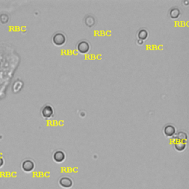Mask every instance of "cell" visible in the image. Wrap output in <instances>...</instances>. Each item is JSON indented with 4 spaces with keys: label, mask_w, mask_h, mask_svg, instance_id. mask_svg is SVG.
<instances>
[{
    "label": "cell",
    "mask_w": 189,
    "mask_h": 189,
    "mask_svg": "<svg viewBox=\"0 0 189 189\" xmlns=\"http://www.w3.org/2000/svg\"><path fill=\"white\" fill-rule=\"evenodd\" d=\"M53 42L57 46L63 45L66 42L65 35L62 34V33H57L53 37Z\"/></svg>",
    "instance_id": "1"
},
{
    "label": "cell",
    "mask_w": 189,
    "mask_h": 189,
    "mask_svg": "<svg viewBox=\"0 0 189 189\" xmlns=\"http://www.w3.org/2000/svg\"><path fill=\"white\" fill-rule=\"evenodd\" d=\"M3 165H4V160H3V158L0 157V168H1Z\"/></svg>",
    "instance_id": "12"
},
{
    "label": "cell",
    "mask_w": 189,
    "mask_h": 189,
    "mask_svg": "<svg viewBox=\"0 0 189 189\" xmlns=\"http://www.w3.org/2000/svg\"><path fill=\"white\" fill-rule=\"evenodd\" d=\"M175 147L176 150L179 151V152H181L183 151L184 149L186 147V142L181 141V140H178V141H176L175 144Z\"/></svg>",
    "instance_id": "8"
},
{
    "label": "cell",
    "mask_w": 189,
    "mask_h": 189,
    "mask_svg": "<svg viewBox=\"0 0 189 189\" xmlns=\"http://www.w3.org/2000/svg\"><path fill=\"white\" fill-rule=\"evenodd\" d=\"M163 132L167 137H172L176 132V129L174 126L172 125H167L166 127H165V128L163 129Z\"/></svg>",
    "instance_id": "7"
},
{
    "label": "cell",
    "mask_w": 189,
    "mask_h": 189,
    "mask_svg": "<svg viewBox=\"0 0 189 189\" xmlns=\"http://www.w3.org/2000/svg\"><path fill=\"white\" fill-rule=\"evenodd\" d=\"M77 48L81 53H86L90 49V44L86 41H81L78 44Z\"/></svg>",
    "instance_id": "3"
},
{
    "label": "cell",
    "mask_w": 189,
    "mask_h": 189,
    "mask_svg": "<svg viewBox=\"0 0 189 189\" xmlns=\"http://www.w3.org/2000/svg\"><path fill=\"white\" fill-rule=\"evenodd\" d=\"M65 154L62 151H56L53 154V160L57 162H61L65 160Z\"/></svg>",
    "instance_id": "6"
},
{
    "label": "cell",
    "mask_w": 189,
    "mask_h": 189,
    "mask_svg": "<svg viewBox=\"0 0 189 189\" xmlns=\"http://www.w3.org/2000/svg\"><path fill=\"white\" fill-rule=\"evenodd\" d=\"M138 37L140 40H144L148 37V32L146 30H140L138 32Z\"/></svg>",
    "instance_id": "10"
},
{
    "label": "cell",
    "mask_w": 189,
    "mask_h": 189,
    "mask_svg": "<svg viewBox=\"0 0 189 189\" xmlns=\"http://www.w3.org/2000/svg\"><path fill=\"white\" fill-rule=\"evenodd\" d=\"M54 110L50 105H45L41 109V115L45 118H50L53 115Z\"/></svg>",
    "instance_id": "2"
},
{
    "label": "cell",
    "mask_w": 189,
    "mask_h": 189,
    "mask_svg": "<svg viewBox=\"0 0 189 189\" xmlns=\"http://www.w3.org/2000/svg\"><path fill=\"white\" fill-rule=\"evenodd\" d=\"M59 185L64 188H69L72 186V180L68 177H61L59 180Z\"/></svg>",
    "instance_id": "5"
},
{
    "label": "cell",
    "mask_w": 189,
    "mask_h": 189,
    "mask_svg": "<svg viewBox=\"0 0 189 189\" xmlns=\"http://www.w3.org/2000/svg\"><path fill=\"white\" fill-rule=\"evenodd\" d=\"M180 14V11L178 8H172L170 11V16L173 19H176V18L179 17Z\"/></svg>",
    "instance_id": "9"
},
{
    "label": "cell",
    "mask_w": 189,
    "mask_h": 189,
    "mask_svg": "<svg viewBox=\"0 0 189 189\" xmlns=\"http://www.w3.org/2000/svg\"><path fill=\"white\" fill-rule=\"evenodd\" d=\"M138 41H139L138 44H143V41L140 40H140H138Z\"/></svg>",
    "instance_id": "13"
},
{
    "label": "cell",
    "mask_w": 189,
    "mask_h": 189,
    "mask_svg": "<svg viewBox=\"0 0 189 189\" xmlns=\"http://www.w3.org/2000/svg\"><path fill=\"white\" fill-rule=\"evenodd\" d=\"M177 138H178L179 140H181V141H184L183 139H185V140L187 139V135L185 133H184V132H180V133H178V135H177Z\"/></svg>",
    "instance_id": "11"
},
{
    "label": "cell",
    "mask_w": 189,
    "mask_h": 189,
    "mask_svg": "<svg viewBox=\"0 0 189 189\" xmlns=\"http://www.w3.org/2000/svg\"><path fill=\"white\" fill-rule=\"evenodd\" d=\"M35 164L30 160H26L21 164V168L26 172H30L34 169Z\"/></svg>",
    "instance_id": "4"
}]
</instances>
